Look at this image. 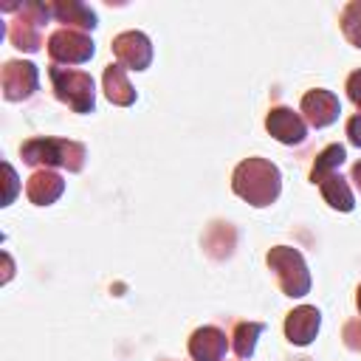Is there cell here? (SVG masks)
I'll return each mask as SVG.
<instances>
[{"mask_svg":"<svg viewBox=\"0 0 361 361\" xmlns=\"http://www.w3.org/2000/svg\"><path fill=\"white\" fill-rule=\"evenodd\" d=\"M0 85H3V96L8 102H20V99H28L37 85H39V73H37V65L34 62H23V59H11L3 65V73H0Z\"/></svg>","mask_w":361,"mask_h":361,"instance_id":"52a82bcc","label":"cell"},{"mask_svg":"<svg viewBox=\"0 0 361 361\" xmlns=\"http://www.w3.org/2000/svg\"><path fill=\"white\" fill-rule=\"evenodd\" d=\"M353 180H355V189L361 192V161L353 166Z\"/></svg>","mask_w":361,"mask_h":361,"instance_id":"603a6c76","label":"cell"},{"mask_svg":"<svg viewBox=\"0 0 361 361\" xmlns=\"http://www.w3.org/2000/svg\"><path fill=\"white\" fill-rule=\"evenodd\" d=\"M265 130L279 141V144H302L307 135V124L299 113H293L290 107H274L265 116Z\"/></svg>","mask_w":361,"mask_h":361,"instance_id":"30bf717a","label":"cell"},{"mask_svg":"<svg viewBox=\"0 0 361 361\" xmlns=\"http://www.w3.org/2000/svg\"><path fill=\"white\" fill-rule=\"evenodd\" d=\"M23 161L31 166H62L68 172H79L85 166V147L68 138H31L23 144Z\"/></svg>","mask_w":361,"mask_h":361,"instance_id":"7a4b0ae2","label":"cell"},{"mask_svg":"<svg viewBox=\"0 0 361 361\" xmlns=\"http://www.w3.org/2000/svg\"><path fill=\"white\" fill-rule=\"evenodd\" d=\"M265 259H268V268L276 274V282L285 290V296H305L310 290V271L305 257L296 248L274 245Z\"/></svg>","mask_w":361,"mask_h":361,"instance_id":"3957f363","label":"cell"},{"mask_svg":"<svg viewBox=\"0 0 361 361\" xmlns=\"http://www.w3.org/2000/svg\"><path fill=\"white\" fill-rule=\"evenodd\" d=\"M231 189L237 197H243L245 203L262 209L271 206L279 197L282 189V175L276 169V164L265 161V158H245L243 164H237L234 178H231Z\"/></svg>","mask_w":361,"mask_h":361,"instance_id":"6da1fadb","label":"cell"},{"mask_svg":"<svg viewBox=\"0 0 361 361\" xmlns=\"http://www.w3.org/2000/svg\"><path fill=\"white\" fill-rule=\"evenodd\" d=\"M341 31H344V37L355 48H361V0H353V3L344 6V11H341Z\"/></svg>","mask_w":361,"mask_h":361,"instance_id":"d6986e66","label":"cell"},{"mask_svg":"<svg viewBox=\"0 0 361 361\" xmlns=\"http://www.w3.org/2000/svg\"><path fill=\"white\" fill-rule=\"evenodd\" d=\"M347 96H350V102L355 107H361V71L350 73V79H347Z\"/></svg>","mask_w":361,"mask_h":361,"instance_id":"44dd1931","label":"cell"},{"mask_svg":"<svg viewBox=\"0 0 361 361\" xmlns=\"http://www.w3.org/2000/svg\"><path fill=\"white\" fill-rule=\"evenodd\" d=\"M319 189H322V197H324L333 209H338V212H353L355 197H353V192H350L347 180H344L338 172H333V175L322 178V180H319Z\"/></svg>","mask_w":361,"mask_h":361,"instance_id":"2e32d148","label":"cell"},{"mask_svg":"<svg viewBox=\"0 0 361 361\" xmlns=\"http://www.w3.org/2000/svg\"><path fill=\"white\" fill-rule=\"evenodd\" d=\"M344 344L350 350H361V319L358 322H350L344 327Z\"/></svg>","mask_w":361,"mask_h":361,"instance_id":"ffe728a7","label":"cell"},{"mask_svg":"<svg viewBox=\"0 0 361 361\" xmlns=\"http://www.w3.org/2000/svg\"><path fill=\"white\" fill-rule=\"evenodd\" d=\"M302 113H305V121L310 127L322 130V127H330L338 118L341 104H338V96L336 93L316 87V90H307L302 96Z\"/></svg>","mask_w":361,"mask_h":361,"instance_id":"9c48e42d","label":"cell"},{"mask_svg":"<svg viewBox=\"0 0 361 361\" xmlns=\"http://www.w3.org/2000/svg\"><path fill=\"white\" fill-rule=\"evenodd\" d=\"M113 54H116L121 68L144 71L152 62V42L141 31H124V34H118L113 39Z\"/></svg>","mask_w":361,"mask_h":361,"instance_id":"ba28073f","label":"cell"},{"mask_svg":"<svg viewBox=\"0 0 361 361\" xmlns=\"http://www.w3.org/2000/svg\"><path fill=\"white\" fill-rule=\"evenodd\" d=\"M48 11L56 23H62L65 28H73V31H93L96 28V14L85 6V3H76V0H56V3H48Z\"/></svg>","mask_w":361,"mask_h":361,"instance_id":"4fadbf2b","label":"cell"},{"mask_svg":"<svg viewBox=\"0 0 361 361\" xmlns=\"http://www.w3.org/2000/svg\"><path fill=\"white\" fill-rule=\"evenodd\" d=\"M344 158H347V152H344V147H341V144H330V147H324V149L316 155V161H313L310 180H313V183H319L322 178L333 175V172L344 164Z\"/></svg>","mask_w":361,"mask_h":361,"instance_id":"e0dca14e","label":"cell"},{"mask_svg":"<svg viewBox=\"0 0 361 361\" xmlns=\"http://www.w3.org/2000/svg\"><path fill=\"white\" fill-rule=\"evenodd\" d=\"M54 93L62 104H68L73 113H90L96 104V90H93V79L85 71H71V68H51L48 71Z\"/></svg>","mask_w":361,"mask_h":361,"instance_id":"277c9868","label":"cell"},{"mask_svg":"<svg viewBox=\"0 0 361 361\" xmlns=\"http://www.w3.org/2000/svg\"><path fill=\"white\" fill-rule=\"evenodd\" d=\"M319 324H322V313L313 305H299L285 319V336H288L290 344L305 347V344H310L316 338Z\"/></svg>","mask_w":361,"mask_h":361,"instance_id":"8fae6325","label":"cell"},{"mask_svg":"<svg viewBox=\"0 0 361 361\" xmlns=\"http://www.w3.org/2000/svg\"><path fill=\"white\" fill-rule=\"evenodd\" d=\"M355 305H358V310H361V285H358V293H355Z\"/></svg>","mask_w":361,"mask_h":361,"instance_id":"cb8c5ba5","label":"cell"},{"mask_svg":"<svg viewBox=\"0 0 361 361\" xmlns=\"http://www.w3.org/2000/svg\"><path fill=\"white\" fill-rule=\"evenodd\" d=\"M262 330H265V324H259V322H240L234 327V333H231L234 353L240 358H251L254 355V347H257V338H259Z\"/></svg>","mask_w":361,"mask_h":361,"instance_id":"ac0fdd59","label":"cell"},{"mask_svg":"<svg viewBox=\"0 0 361 361\" xmlns=\"http://www.w3.org/2000/svg\"><path fill=\"white\" fill-rule=\"evenodd\" d=\"M102 85H104V96L113 104L130 107L135 102V90H133V85H130V79H127V73H124L121 65H107L104 68V76H102Z\"/></svg>","mask_w":361,"mask_h":361,"instance_id":"9a60e30c","label":"cell"},{"mask_svg":"<svg viewBox=\"0 0 361 361\" xmlns=\"http://www.w3.org/2000/svg\"><path fill=\"white\" fill-rule=\"evenodd\" d=\"M226 347H228L226 333L220 327H212V324L197 327L189 338V355L195 361H223Z\"/></svg>","mask_w":361,"mask_h":361,"instance_id":"7c38bea8","label":"cell"},{"mask_svg":"<svg viewBox=\"0 0 361 361\" xmlns=\"http://www.w3.org/2000/svg\"><path fill=\"white\" fill-rule=\"evenodd\" d=\"M62 192H65V180L54 169H37L25 183V195L37 206H51Z\"/></svg>","mask_w":361,"mask_h":361,"instance_id":"5bb4252c","label":"cell"},{"mask_svg":"<svg viewBox=\"0 0 361 361\" xmlns=\"http://www.w3.org/2000/svg\"><path fill=\"white\" fill-rule=\"evenodd\" d=\"M93 39L85 31H73V28H59L48 37V54L54 62H65V65H82L93 56Z\"/></svg>","mask_w":361,"mask_h":361,"instance_id":"8992f818","label":"cell"},{"mask_svg":"<svg viewBox=\"0 0 361 361\" xmlns=\"http://www.w3.org/2000/svg\"><path fill=\"white\" fill-rule=\"evenodd\" d=\"M51 17L48 3H23L17 6V17L8 23V39L20 51H37L42 45V23Z\"/></svg>","mask_w":361,"mask_h":361,"instance_id":"5b68a950","label":"cell"},{"mask_svg":"<svg viewBox=\"0 0 361 361\" xmlns=\"http://www.w3.org/2000/svg\"><path fill=\"white\" fill-rule=\"evenodd\" d=\"M347 138L353 147H361V113H355L350 121H347Z\"/></svg>","mask_w":361,"mask_h":361,"instance_id":"7402d4cb","label":"cell"}]
</instances>
